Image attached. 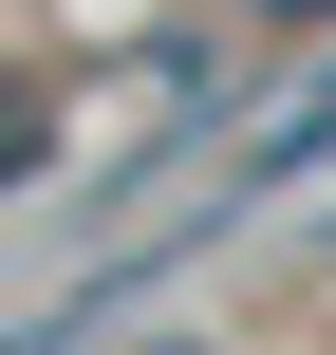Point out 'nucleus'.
Segmentation results:
<instances>
[{
  "label": "nucleus",
  "mask_w": 336,
  "mask_h": 355,
  "mask_svg": "<svg viewBox=\"0 0 336 355\" xmlns=\"http://www.w3.org/2000/svg\"><path fill=\"white\" fill-rule=\"evenodd\" d=\"M37 168H56V131H37L19 94H0V187H37Z\"/></svg>",
  "instance_id": "obj_1"
},
{
  "label": "nucleus",
  "mask_w": 336,
  "mask_h": 355,
  "mask_svg": "<svg viewBox=\"0 0 336 355\" xmlns=\"http://www.w3.org/2000/svg\"><path fill=\"white\" fill-rule=\"evenodd\" d=\"M262 19H336V0H262Z\"/></svg>",
  "instance_id": "obj_2"
}]
</instances>
